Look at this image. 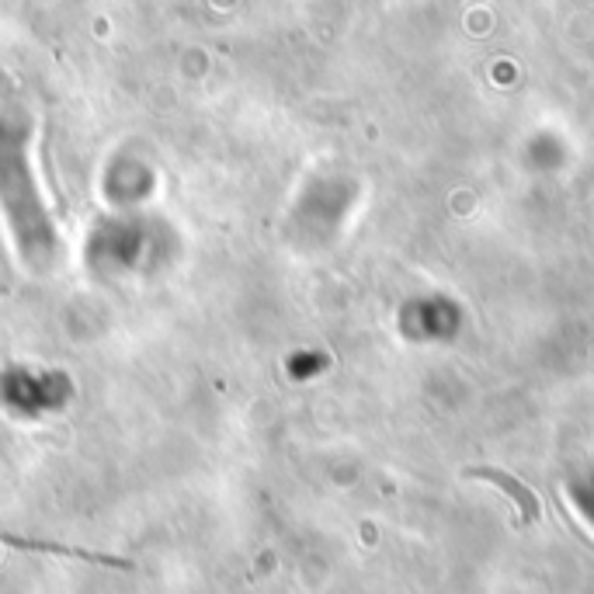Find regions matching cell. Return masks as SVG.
<instances>
[{"mask_svg":"<svg viewBox=\"0 0 594 594\" xmlns=\"http://www.w3.org/2000/svg\"><path fill=\"white\" fill-rule=\"evenodd\" d=\"M466 476H476V480L497 483V487H501L504 494H508L511 501H515L518 508H522L525 525H532V522H539V518H542V504L535 501V494H532V490H528L522 480H515V476L501 473V469H490V466H476V469H469Z\"/></svg>","mask_w":594,"mask_h":594,"instance_id":"cell-1","label":"cell"}]
</instances>
